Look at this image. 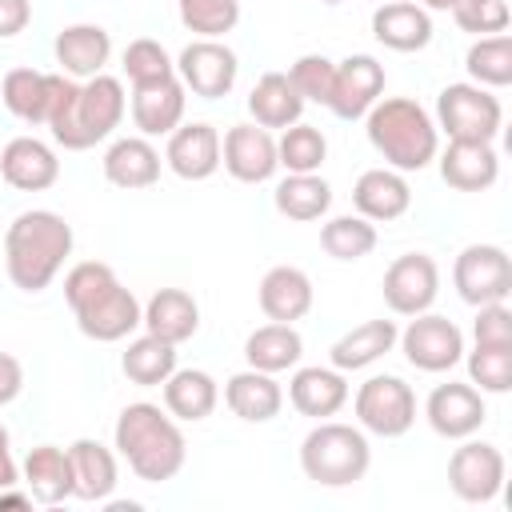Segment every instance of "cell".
Masks as SVG:
<instances>
[{"mask_svg": "<svg viewBox=\"0 0 512 512\" xmlns=\"http://www.w3.org/2000/svg\"><path fill=\"white\" fill-rule=\"evenodd\" d=\"M140 324H144V332H152V336H160L168 344H184L200 328V304L184 288H156L152 300L144 304V320Z\"/></svg>", "mask_w": 512, "mask_h": 512, "instance_id": "30", "label": "cell"}, {"mask_svg": "<svg viewBox=\"0 0 512 512\" xmlns=\"http://www.w3.org/2000/svg\"><path fill=\"white\" fill-rule=\"evenodd\" d=\"M464 68L472 84L480 88H508L512 84V36L508 32L476 36V44L464 56Z\"/></svg>", "mask_w": 512, "mask_h": 512, "instance_id": "38", "label": "cell"}, {"mask_svg": "<svg viewBox=\"0 0 512 512\" xmlns=\"http://www.w3.org/2000/svg\"><path fill=\"white\" fill-rule=\"evenodd\" d=\"M24 392V364L12 352H0V408Z\"/></svg>", "mask_w": 512, "mask_h": 512, "instance_id": "48", "label": "cell"}, {"mask_svg": "<svg viewBox=\"0 0 512 512\" xmlns=\"http://www.w3.org/2000/svg\"><path fill=\"white\" fill-rule=\"evenodd\" d=\"M352 204L364 220L388 224L412 208V188H408L404 172H396V168H368L352 184Z\"/></svg>", "mask_w": 512, "mask_h": 512, "instance_id": "21", "label": "cell"}, {"mask_svg": "<svg viewBox=\"0 0 512 512\" xmlns=\"http://www.w3.org/2000/svg\"><path fill=\"white\" fill-rule=\"evenodd\" d=\"M472 336L476 344H492V348H512V308L500 304H480L476 320H472Z\"/></svg>", "mask_w": 512, "mask_h": 512, "instance_id": "46", "label": "cell"}, {"mask_svg": "<svg viewBox=\"0 0 512 512\" xmlns=\"http://www.w3.org/2000/svg\"><path fill=\"white\" fill-rule=\"evenodd\" d=\"M320 248L332 256V260H364L372 248H376V224L364 220L360 212H348V216H332L324 228H320Z\"/></svg>", "mask_w": 512, "mask_h": 512, "instance_id": "39", "label": "cell"}, {"mask_svg": "<svg viewBox=\"0 0 512 512\" xmlns=\"http://www.w3.org/2000/svg\"><path fill=\"white\" fill-rule=\"evenodd\" d=\"M440 160V180L456 192H488L500 176V156L488 140H448Z\"/></svg>", "mask_w": 512, "mask_h": 512, "instance_id": "18", "label": "cell"}, {"mask_svg": "<svg viewBox=\"0 0 512 512\" xmlns=\"http://www.w3.org/2000/svg\"><path fill=\"white\" fill-rule=\"evenodd\" d=\"M396 336H400V328L392 320H364L328 348V360L340 372H360V368L376 364L380 356H388L396 348Z\"/></svg>", "mask_w": 512, "mask_h": 512, "instance_id": "31", "label": "cell"}, {"mask_svg": "<svg viewBox=\"0 0 512 512\" xmlns=\"http://www.w3.org/2000/svg\"><path fill=\"white\" fill-rule=\"evenodd\" d=\"M68 460H72V496L80 500H108L120 484V468H116V452L92 436H80L68 444Z\"/></svg>", "mask_w": 512, "mask_h": 512, "instance_id": "24", "label": "cell"}, {"mask_svg": "<svg viewBox=\"0 0 512 512\" xmlns=\"http://www.w3.org/2000/svg\"><path fill=\"white\" fill-rule=\"evenodd\" d=\"M120 68H124V76H128L132 88H144V84H156V80L176 76V60H172V56L164 52V44L152 40V36L132 40V44L124 48Z\"/></svg>", "mask_w": 512, "mask_h": 512, "instance_id": "42", "label": "cell"}, {"mask_svg": "<svg viewBox=\"0 0 512 512\" xmlns=\"http://www.w3.org/2000/svg\"><path fill=\"white\" fill-rule=\"evenodd\" d=\"M52 84H56V72H36V68H12L4 72L0 80V96H4V108L24 120V124H44L48 120V104H52Z\"/></svg>", "mask_w": 512, "mask_h": 512, "instance_id": "34", "label": "cell"}, {"mask_svg": "<svg viewBox=\"0 0 512 512\" xmlns=\"http://www.w3.org/2000/svg\"><path fill=\"white\" fill-rule=\"evenodd\" d=\"M120 368L136 388H160L176 372V344L144 332V336L128 340V348L120 356Z\"/></svg>", "mask_w": 512, "mask_h": 512, "instance_id": "37", "label": "cell"}, {"mask_svg": "<svg viewBox=\"0 0 512 512\" xmlns=\"http://www.w3.org/2000/svg\"><path fill=\"white\" fill-rule=\"evenodd\" d=\"M356 420L364 432L372 436H404L412 424H416V392L412 384H404L400 376H368L360 388H356Z\"/></svg>", "mask_w": 512, "mask_h": 512, "instance_id": "8", "label": "cell"}, {"mask_svg": "<svg viewBox=\"0 0 512 512\" xmlns=\"http://www.w3.org/2000/svg\"><path fill=\"white\" fill-rule=\"evenodd\" d=\"M320 4H344V0H320Z\"/></svg>", "mask_w": 512, "mask_h": 512, "instance_id": "52", "label": "cell"}, {"mask_svg": "<svg viewBox=\"0 0 512 512\" xmlns=\"http://www.w3.org/2000/svg\"><path fill=\"white\" fill-rule=\"evenodd\" d=\"M288 400L300 416H312V420H328L336 416L344 404H348V380L340 368H320V364H308V368H296L292 380H288Z\"/></svg>", "mask_w": 512, "mask_h": 512, "instance_id": "23", "label": "cell"}, {"mask_svg": "<svg viewBox=\"0 0 512 512\" xmlns=\"http://www.w3.org/2000/svg\"><path fill=\"white\" fill-rule=\"evenodd\" d=\"M452 20L472 36H496V32H508L512 8L508 0H456Z\"/></svg>", "mask_w": 512, "mask_h": 512, "instance_id": "45", "label": "cell"}, {"mask_svg": "<svg viewBox=\"0 0 512 512\" xmlns=\"http://www.w3.org/2000/svg\"><path fill=\"white\" fill-rule=\"evenodd\" d=\"M364 132H368V144L384 156V164L396 172H420L440 152L436 120L428 116L424 104L408 96H380L364 112Z\"/></svg>", "mask_w": 512, "mask_h": 512, "instance_id": "5", "label": "cell"}, {"mask_svg": "<svg viewBox=\"0 0 512 512\" xmlns=\"http://www.w3.org/2000/svg\"><path fill=\"white\" fill-rule=\"evenodd\" d=\"M112 436H116V452L148 484L172 480L188 460V444H184V432H180L176 416H168V408H160L152 400L124 404V412L116 416Z\"/></svg>", "mask_w": 512, "mask_h": 512, "instance_id": "4", "label": "cell"}, {"mask_svg": "<svg viewBox=\"0 0 512 512\" xmlns=\"http://www.w3.org/2000/svg\"><path fill=\"white\" fill-rule=\"evenodd\" d=\"M56 64L64 76L72 80H92L104 72L108 56H112V36L100 24H68L56 32Z\"/></svg>", "mask_w": 512, "mask_h": 512, "instance_id": "22", "label": "cell"}, {"mask_svg": "<svg viewBox=\"0 0 512 512\" xmlns=\"http://www.w3.org/2000/svg\"><path fill=\"white\" fill-rule=\"evenodd\" d=\"M372 36L392 52H420L432 44V16L412 0H384L372 12Z\"/></svg>", "mask_w": 512, "mask_h": 512, "instance_id": "25", "label": "cell"}, {"mask_svg": "<svg viewBox=\"0 0 512 512\" xmlns=\"http://www.w3.org/2000/svg\"><path fill=\"white\" fill-rule=\"evenodd\" d=\"M384 304L396 316H420L440 296V268L428 252H404L384 268Z\"/></svg>", "mask_w": 512, "mask_h": 512, "instance_id": "13", "label": "cell"}, {"mask_svg": "<svg viewBox=\"0 0 512 512\" xmlns=\"http://www.w3.org/2000/svg\"><path fill=\"white\" fill-rule=\"evenodd\" d=\"M456 296L472 308L500 304L512 292V260L500 244H468L452 264Z\"/></svg>", "mask_w": 512, "mask_h": 512, "instance_id": "9", "label": "cell"}, {"mask_svg": "<svg viewBox=\"0 0 512 512\" xmlns=\"http://www.w3.org/2000/svg\"><path fill=\"white\" fill-rule=\"evenodd\" d=\"M20 484L28 488V496L36 504H64L72 496V460L68 448L56 444H36L24 464H20Z\"/></svg>", "mask_w": 512, "mask_h": 512, "instance_id": "29", "label": "cell"}, {"mask_svg": "<svg viewBox=\"0 0 512 512\" xmlns=\"http://www.w3.org/2000/svg\"><path fill=\"white\" fill-rule=\"evenodd\" d=\"M504 452L488 440H468L452 452L448 460V488L464 500V504H492L504 488Z\"/></svg>", "mask_w": 512, "mask_h": 512, "instance_id": "11", "label": "cell"}, {"mask_svg": "<svg viewBox=\"0 0 512 512\" xmlns=\"http://www.w3.org/2000/svg\"><path fill=\"white\" fill-rule=\"evenodd\" d=\"M124 108H128V96L116 76L100 72L92 80H72L64 72H56L44 128H52V140L60 148L84 152L120 128Z\"/></svg>", "mask_w": 512, "mask_h": 512, "instance_id": "1", "label": "cell"}, {"mask_svg": "<svg viewBox=\"0 0 512 512\" xmlns=\"http://www.w3.org/2000/svg\"><path fill=\"white\" fill-rule=\"evenodd\" d=\"M176 12L188 32L208 40H220L240 24V0H176Z\"/></svg>", "mask_w": 512, "mask_h": 512, "instance_id": "41", "label": "cell"}, {"mask_svg": "<svg viewBox=\"0 0 512 512\" xmlns=\"http://www.w3.org/2000/svg\"><path fill=\"white\" fill-rule=\"evenodd\" d=\"M504 124V108L492 96V88L480 84H448L436 96V128L448 132V140H496Z\"/></svg>", "mask_w": 512, "mask_h": 512, "instance_id": "7", "label": "cell"}, {"mask_svg": "<svg viewBox=\"0 0 512 512\" xmlns=\"http://www.w3.org/2000/svg\"><path fill=\"white\" fill-rule=\"evenodd\" d=\"M160 152L152 148L148 136H120L108 144L104 152V180L124 188V192H136V188H152L160 180Z\"/></svg>", "mask_w": 512, "mask_h": 512, "instance_id": "27", "label": "cell"}, {"mask_svg": "<svg viewBox=\"0 0 512 512\" xmlns=\"http://www.w3.org/2000/svg\"><path fill=\"white\" fill-rule=\"evenodd\" d=\"M368 464H372V444H368L364 428H356V424L320 420L300 440V468L320 488H348V484L364 480Z\"/></svg>", "mask_w": 512, "mask_h": 512, "instance_id": "6", "label": "cell"}, {"mask_svg": "<svg viewBox=\"0 0 512 512\" xmlns=\"http://www.w3.org/2000/svg\"><path fill=\"white\" fill-rule=\"evenodd\" d=\"M236 72H240V60L236 52L224 44V40H208V36H196L192 44H184V52L176 56V76L180 84L200 96V100H220L232 92L236 84Z\"/></svg>", "mask_w": 512, "mask_h": 512, "instance_id": "12", "label": "cell"}, {"mask_svg": "<svg viewBox=\"0 0 512 512\" xmlns=\"http://www.w3.org/2000/svg\"><path fill=\"white\" fill-rule=\"evenodd\" d=\"M20 484V464L12 460V440L8 428L0 424V488H16Z\"/></svg>", "mask_w": 512, "mask_h": 512, "instance_id": "49", "label": "cell"}, {"mask_svg": "<svg viewBox=\"0 0 512 512\" xmlns=\"http://www.w3.org/2000/svg\"><path fill=\"white\" fill-rule=\"evenodd\" d=\"M64 300L76 316V328L96 344H116L132 336L144 320V304L116 280L104 260H80L64 276Z\"/></svg>", "mask_w": 512, "mask_h": 512, "instance_id": "2", "label": "cell"}, {"mask_svg": "<svg viewBox=\"0 0 512 512\" xmlns=\"http://www.w3.org/2000/svg\"><path fill=\"white\" fill-rule=\"evenodd\" d=\"M72 224L52 208L20 212L4 232V268L20 292H44L72 256Z\"/></svg>", "mask_w": 512, "mask_h": 512, "instance_id": "3", "label": "cell"}, {"mask_svg": "<svg viewBox=\"0 0 512 512\" xmlns=\"http://www.w3.org/2000/svg\"><path fill=\"white\" fill-rule=\"evenodd\" d=\"M304 356V340L296 332V324H260L256 332H248L244 340V360L248 368H260V372H288L296 368Z\"/></svg>", "mask_w": 512, "mask_h": 512, "instance_id": "35", "label": "cell"}, {"mask_svg": "<svg viewBox=\"0 0 512 512\" xmlns=\"http://www.w3.org/2000/svg\"><path fill=\"white\" fill-rule=\"evenodd\" d=\"M256 300H260V312H264L268 320H276V324H296V320H304V316L312 312L316 292H312V280H308L304 268H296V264H276V268L264 272Z\"/></svg>", "mask_w": 512, "mask_h": 512, "instance_id": "20", "label": "cell"}, {"mask_svg": "<svg viewBox=\"0 0 512 512\" xmlns=\"http://www.w3.org/2000/svg\"><path fill=\"white\" fill-rule=\"evenodd\" d=\"M404 360L420 372H448L464 360V332L436 312H420L408 320V328L396 336Z\"/></svg>", "mask_w": 512, "mask_h": 512, "instance_id": "10", "label": "cell"}, {"mask_svg": "<svg viewBox=\"0 0 512 512\" xmlns=\"http://www.w3.org/2000/svg\"><path fill=\"white\" fill-rule=\"evenodd\" d=\"M384 92V64L376 56H348L336 64V84H332V100L328 108L340 116V120H360Z\"/></svg>", "mask_w": 512, "mask_h": 512, "instance_id": "16", "label": "cell"}, {"mask_svg": "<svg viewBox=\"0 0 512 512\" xmlns=\"http://www.w3.org/2000/svg\"><path fill=\"white\" fill-rule=\"evenodd\" d=\"M276 160L284 172H320V164L328 160V140L316 124H288L276 140Z\"/></svg>", "mask_w": 512, "mask_h": 512, "instance_id": "40", "label": "cell"}, {"mask_svg": "<svg viewBox=\"0 0 512 512\" xmlns=\"http://www.w3.org/2000/svg\"><path fill=\"white\" fill-rule=\"evenodd\" d=\"M248 112H252V120L260 124V128H288V124H296L300 120V112H304V100H300V92L292 88V80H288V72H264L256 84H252V92H248Z\"/></svg>", "mask_w": 512, "mask_h": 512, "instance_id": "33", "label": "cell"}, {"mask_svg": "<svg viewBox=\"0 0 512 512\" xmlns=\"http://www.w3.org/2000/svg\"><path fill=\"white\" fill-rule=\"evenodd\" d=\"M452 4L456 0H420V8H428V12H452Z\"/></svg>", "mask_w": 512, "mask_h": 512, "instance_id": "51", "label": "cell"}, {"mask_svg": "<svg viewBox=\"0 0 512 512\" xmlns=\"http://www.w3.org/2000/svg\"><path fill=\"white\" fill-rule=\"evenodd\" d=\"M288 80H292V88L300 92L304 104H324L328 108L332 84H336V60H328L320 52H308L288 68Z\"/></svg>", "mask_w": 512, "mask_h": 512, "instance_id": "44", "label": "cell"}, {"mask_svg": "<svg viewBox=\"0 0 512 512\" xmlns=\"http://www.w3.org/2000/svg\"><path fill=\"white\" fill-rule=\"evenodd\" d=\"M224 404L232 408V416L248 420V424H268L280 416L284 408V388L276 384L272 372L260 368H244L236 376H228L224 384Z\"/></svg>", "mask_w": 512, "mask_h": 512, "instance_id": "28", "label": "cell"}, {"mask_svg": "<svg viewBox=\"0 0 512 512\" xmlns=\"http://www.w3.org/2000/svg\"><path fill=\"white\" fill-rule=\"evenodd\" d=\"M164 164L180 180H208L220 168V132L204 120L172 128L168 148H164Z\"/></svg>", "mask_w": 512, "mask_h": 512, "instance_id": "19", "label": "cell"}, {"mask_svg": "<svg viewBox=\"0 0 512 512\" xmlns=\"http://www.w3.org/2000/svg\"><path fill=\"white\" fill-rule=\"evenodd\" d=\"M220 164L240 184H264L276 176V136L260 124H232L220 140Z\"/></svg>", "mask_w": 512, "mask_h": 512, "instance_id": "15", "label": "cell"}, {"mask_svg": "<svg viewBox=\"0 0 512 512\" xmlns=\"http://www.w3.org/2000/svg\"><path fill=\"white\" fill-rule=\"evenodd\" d=\"M216 400H220V388L204 368H176L164 380V408L184 424L208 420L216 412Z\"/></svg>", "mask_w": 512, "mask_h": 512, "instance_id": "32", "label": "cell"}, {"mask_svg": "<svg viewBox=\"0 0 512 512\" xmlns=\"http://www.w3.org/2000/svg\"><path fill=\"white\" fill-rule=\"evenodd\" d=\"M468 384L492 396H504L512 388V348L476 344L468 352Z\"/></svg>", "mask_w": 512, "mask_h": 512, "instance_id": "43", "label": "cell"}, {"mask_svg": "<svg viewBox=\"0 0 512 512\" xmlns=\"http://www.w3.org/2000/svg\"><path fill=\"white\" fill-rule=\"evenodd\" d=\"M380 4H384V0H380Z\"/></svg>", "mask_w": 512, "mask_h": 512, "instance_id": "53", "label": "cell"}, {"mask_svg": "<svg viewBox=\"0 0 512 512\" xmlns=\"http://www.w3.org/2000/svg\"><path fill=\"white\" fill-rule=\"evenodd\" d=\"M424 420L436 436L444 440H464V436H476L480 424L488 420V408H484V392L472 388V384H460V380H448V384H436L424 400Z\"/></svg>", "mask_w": 512, "mask_h": 512, "instance_id": "14", "label": "cell"}, {"mask_svg": "<svg viewBox=\"0 0 512 512\" xmlns=\"http://www.w3.org/2000/svg\"><path fill=\"white\" fill-rule=\"evenodd\" d=\"M272 204L280 216L296 220V224H308V220H320L328 208H332V188L324 176L316 172H288L276 192H272Z\"/></svg>", "mask_w": 512, "mask_h": 512, "instance_id": "36", "label": "cell"}, {"mask_svg": "<svg viewBox=\"0 0 512 512\" xmlns=\"http://www.w3.org/2000/svg\"><path fill=\"white\" fill-rule=\"evenodd\" d=\"M0 176L16 192H44L60 180V160H56L52 144H44L36 136H16L0 148Z\"/></svg>", "mask_w": 512, "mask_h": 512, "instance_id": "17", "label": "cell"}, {"mask_svg": "<svg viewBox=\"0 0 512 512\" xmlns=\"http://www.w3.org/2000/svg\"><path fill=\"white\" fill-rule=\"evenodd\" d=\"M28 20H32V0H0V40L20 36Z\"/></svg>", "mask_w": 512, "mask_h": 512, "instance_id": "47", "label": "cell"}, {"mask_svg": "<svg viewBox=\"0 0 512 512\" xmlns=\"http://www.w3.org/2000/svg\"><path fill=\"white\" fill-rule=\"evenodd\" d=\"M32 496L28 492H16V488H0V508H28Z\"/></svg>", "mask_w": 512, "mask_h": 512, "instance_id": "50", "label": "cell"}, {"mask_svg": "<svg viewBox=\"0 0 512 512\" xmlns=\"http://www.w3.org/2000/svg\"><path fill=\"white\" fill-rule=\"evenodd\" d=\"M184 100L188 88L180 84V76L132 88V124L140 128V136H168L184 120Z\"/></svg>", "mask_w": 512, "mask_h": 512, "instance_id": "26", "label": "cell"}]
</instances>
